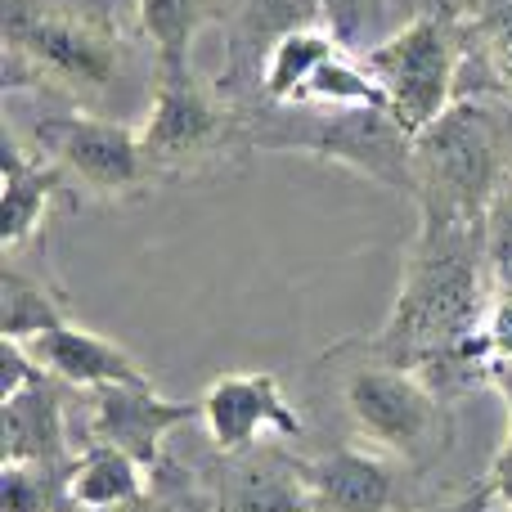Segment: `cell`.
I'll return each mask as SVG.
<instances>
[{"label": "cell", "instance_id": "28", "mask_svg": "<svg viewBox=\"0 0 512 512\" xmlns=\"http://www.w3.org/2000/svg\"><path fill=\"white\" fill-rule=\"evenodd\" d=\"M441 512H477V508H441Z\"/></svg>", "mask_w": 512, "mask_h": 512}, {"label": "cell", "instance_id": "5", "mask_svg": "<svg viewBox=\"0 0 512 512\" xmlns=\"http://www.w3.org/2000/svg\"><path fill=\"white\" fill-rule=\"evenodd\" d=\"M360 59L378 77L391 117L409 135L427 131L463 90V72L472 59V9L432 0L409 23L391 27Z\"/></svg>", "mask_w": 512, "mask_h": 512}, {"label": "cell", "instance_id": "26", "mask_svg": "<svg viewBox=\"0 0 512 512\" xmlns=\"http://www.w3.org/2000/svg\"><path fill=\"white\" fill-rule=\"evenodd\" d=\"M486 252L495 270H512V176L486 212Z\"/></svg>", "mask_w": 512, "mask_h": 512}, {"label": "cell", "instance_id": "1", "mask_svg": "<svg viewBox=\"0 0 512 512\" xmlns=\"http://www.w3.org/2000/svg\"><path fill=\"white\" fill-rule=\"evenodd\" d=\"M0 86L131 122L149 108L158 63L131 0H0Z\"/></svg>", "mask_w": 512, "mask_h": 512}, {"label": "cell", "instance_id": "11", "mask_svg": "<svg viewBox=\"0 0 512 512\" xmlns=\"http://www.w3.org/2000/svg\"><path fill=\"white\" fill-rule=\"evenodd\" d=\"M194 414H203V405L162 400L153 382H122V387L90 391V436H95V445H113V450L131 454L140 468H153L162 441Z\"/></svg>", "mask_w": 512, "mask_h": 512}, {"label": "cell", "instance_id": "21", "mask_svg": "<svg viewBox=\"0 0 512 512\" xmlns=\"http://www.w3.org/2000/svg\"><path fill=\"white\" fill-rule=\"evenodd\" d=\"M221 512H315L301 468H239L221 486Z\"/></svg>", "mask_w": 512, "mask_h": 512}, {"label": "cell", "instance_id": "3", "mask_svg": "<svg viewBox=\"0 0 512 512\" xmlns=\"http://www.w3.org/2000/svg\"><path fill=\"white\" fill-rule=\"evenodd\" d=\"M512 176V104L459 95L414 135V203L432 221L486 225L490 203Z\"/></svg>", "mask_w": 512, "mask_h": 512}, {"label": "cell", "instance_id": "22", "mask_svg": "<svg viewBox=\"0 0 512 512\" xmlns=\"http://www.w3.org/2000/svg\"><path fill=\"white\" fill-rule=\"evenodd\" d=\"M472 346H477L490 382L512 373V270H495V288H490L486 315H481L477 342Z\"/></svg>", "mask_w": 512, "mask_h": 512}, {"label": "cell", "instance_id": "8", "mask_svg": "<svg viewBox=\"0 0 512 512\" xmlns=\"http://www.w3.org/2000/svg\"><path fill=\"white\" fill-rule=\"evenodd\" d=\"M342 400L351 423L360 427L369 441H378L382 450H418L436 427V409L441 396L432 391V382L414 369H400L373 355L369 364L346 373Z\"/></svg>", "mask_w": 512, "mask_h": 512}, {"label": "cell", "instance_id": "17", "mask_svg": "<svg viewBox=\"0 0 512 512\" xmlns=\"http://www.w3.org/2000/svg\"><path fill=\"white\" fill-rule=\"evenodd\" d=\"M5 463H59L63 459V409L54 378L18 391L5 400Z\"/></svg>", "mask_w": 512, "mask_h": 512}, {"label": "cell", "instance_id": "25", "mask_svg": "<svg viewBox=\"0 0 512 512\" xmlns=\"http://www.w3.org/2000/svg\"><path fill=\"white\" fill-rule=\"evenodd\" d=\"M45 378H50V373L32 360L27 342H18V337H5V342H0V400L18 396V391L36 387V382H45Z\"/></svg>", "mask_w": 512, "mask_h": 512}, {"label": "cell", "instance_id": "20", "mask_svg": "<svg viewBox=\"0 0 512 512\" xmlns=\"http://www.w3.org/2000/svg\"><path fill=\"white\" fill-rule=\"evenodd\" d=\"M144 490V468L131 454L113 450V445H95L68 468V486L63 495L86 512H117L135 504Z\"/></svg>", "mask_w": 512, "mask_h": 512}, {"label": "cell", "instance_id": "19", "mask_svg": "<svg viewBox=\"0 0 512 512\" xmlns=\"http://www.w3.org/2000/svg\"><path fill=\"white\" fill-rule=\"evenodd\" d=\"M463 95H495L512 104V0H481L472 9V59Z\"/></svg>", "mask_w": 512, "mask_h": 512}, {"label": "cell", "instance_id": "9", "mask_svg": "<svg viewBox=\"0 0 512 512\" xmlns=\"http://www.w3.org/2000/svg\"><path fill=\"white\" fill-rule=\"evenodd\" d=\"M324 23V5L319 0H225V59L216 68L212 86L230 99L234 108L252 104L256 86H261L265 54L297 27Z\"/></svg>", "mask_w": 512, "mask_h": 512}, {"label": "cell", "instance_id": "18", "mask_svg": "<svg viewBox=\"0 0 512 512\" xmlns=\"http://www.w3.org/2000/svg\"><path fill=\"white\" fill-rule=\"evenodd\" d=\"M68 292L41 270H23L18 256H5L0 270V333L32 342L36 333H50L59 324H72Z\"/></svg>", "mask_w": 512, "mask_h": 512}, {"label": "cell", "instance_id": "13", "mask_svg": "<svg viewBox=\"0 0 512 512\" xmlns=\"http://www.w3.org/2000/svg\"><path fill=\"white\" fill-rule=\"evenodd\" d=\"M59 198H72L77 194L68 189L59 167L32 153L23 140H18L14 126H5V203H0V243L5 252H23L41 239V225H45V212H50Z\"/></svg>", "mask_w": 512, "mask_h": 512}, {"label": "cell", "instance_id": "12", "mask_svg": "<svg viewBox=\"0 0 512 512\" xmlns=\"http://www.w3.org/2000/svg\"><path fill=\"white\" fill-rule=\"evenodd\" d=\"M32 360L50 373L54 382L77 391H99V387H122V382H149V373L135 364V355L126 346H117L113 337H99L90 328L59 324L50 333H36L27 342Z\"/></svg>", "mask_w": 512, "mask_h": 512}, {"label": "cell", "instance_id": "10", "mask_svg": "<svg viewBox=\"0 0 512 512\" xmlns=\"http://www.w3.org/2000/svg\"><path fill=\"white\" fill-rule=\"evenodd\" d=\"M203 427L221 454H239L261 436H301V414L288 405L274 373H225L203 396Z\"/></svg>", "mask_w": 512, "mask_h": 512}, {"label": "cell", "instance_id": "27", "mask_svg": "<svg viewBox=\"0 0 512 512\" xmlns=\"http://www.w3.org/2000/svg\"><path fill=\"white\" fill-rule=\"evenodd\" d=\"M499 391H504V405H508V432H504V450H499V463H495V499L504 512H512V373L499 378Z\"/></svg>", "mask_w": 512, "mask_h": 512}, {"label": "cell", "instance_id": "24", "mask_svg": "<svg viewBox=\"0 0 512 512\" xmlns=\"http://www.w3.org/2000/svg\"><path fill=\"white\" fill-rule=\"evenodd\" d=\"M68 486V472L54 477L50 463H5L0 512H54V499Z\"/></svg>", "mask_w": 512, "mask_h": 512}, {"label": "cell", "instance_id": "23", "mask_svg": "<svg viewBox=\"0 0 512 512\" xmlns=\"http://www.w3.org/2000/svg\"><path fill=\"white\" fill-rule=\"evenodd\" d=\"M324 27L351 54H364L391 32V0H319Z\"/></svg>", "mask_w": 512, "mask_h": 512}, {"label": "cell", "instance_id": "7", "mask_svg": "<svg viewBox=\"0 0 512 512\" xmlns=\"http://www.w3.org/2000/svg\"><path fill=\"white\" fill-rule=\"evenodd\" d=\"M18 140L32 153H41L50 167H59L77 198L126 203V198L153 189V176L144 167L140 149V126L122 122V117L90 113V108L72 104H45L36 113V122L27 131H18Z\"/></svg>", "mask_w": 512, "mask_h": 512}, {"label": "cell", "instance_id": "4", "mask_svg": "<svg viewBox=\"0 0 512 512\" xmlns=\"http://www.w3.org/2000/svg\"><path fill=\"white\" fill-rule=\"evenodd\" d=\"M243 149L261 153H306L319 162L369 176L387 189L414 194V135L387 108H279L252 104L234 108Z\"/></svg>", "mask_w": 512, "mask_h": 512}, {"label": "cell", "instance_id": "6", "mask_svg": "<svg viewBox=\"0 0 512 512\" xmlns=\"http://www.w3.org/2000/svg\"><path fill=\"white\" fill-rule=\"evenodd\" d=\"M140 149L153 185L207 176L248 153L234 104L198 77V68L153 77V99L140 117Z\"/></svg>", "mask_w": 512, "mask_h": 512}, {"label": "cell", "instance_id": "14", "mask_svg": "<svg viewBox=\"0 0 512 512\" xmlns=\"http://www.w3.org/2000/svg\"><path fill=\"white\" fill-rule=\"evenodd\" d=\"M301 481L315 512H391L396 504V472L369 450H333L301 463Z\"/></svg>", "mask_w": 512, "mask_h": 512}, {"label": "cell", "instance_id": "2", "mask_svg": "<svg viewBox=\"0 0 512 512\" xmlns=\"http://www.w3.org/2000/svg\"><path fill=\"white\" fill-rule=\"evenodd\" d=\"M490 270L486 225L418 216V234L405 252L391 315L373 337V355L423 373L436 396L477 387L481 373L472 369L468 346L495 288Z\"/></svg>", "mask_w": 512, "mask_h": 512}, {"label": "cell", "instance_id": "16", "mask_svg": "<svg viewBox=\"0 0 512 512\" xmlns=\"http://www.w3.org/2000/svg\"><path fill=\"white\" fill-rule=\"evenodd\" d=\"M337 50H346L324 23L315 27H297L288 32L270 54H265V68H261V86H256L252 104H279V108H297L301 95H306L310 77L333 59ZM243 104V108H252Z\"/></svg>", "mask_w": 512, "mask_h": 512}, {"label": "cell", "instance_id": "15", "mask_svg": "<svg viewBox=\"0 0 512 512\" xmlns=\"http://www.w3.org/2000/svg\"><path fill=\"white\" fill-rule=\"evenodd\" d=\"M135 27L153 50L158 72H189L194 45L207 27H221L225 0H131Z\"/></svg>", "mask_w": 512, "mask_h": 512}]
</instances>
